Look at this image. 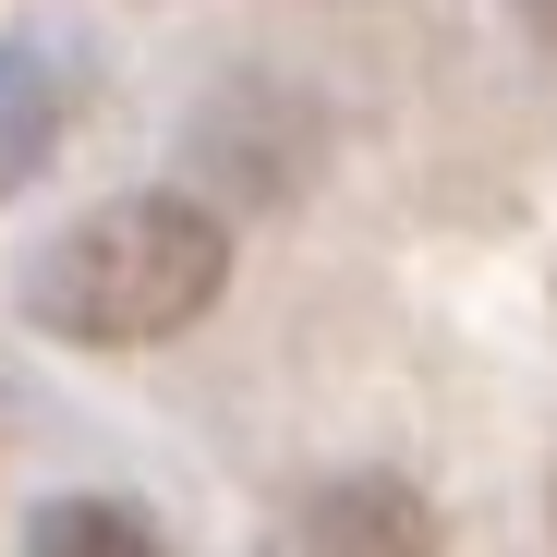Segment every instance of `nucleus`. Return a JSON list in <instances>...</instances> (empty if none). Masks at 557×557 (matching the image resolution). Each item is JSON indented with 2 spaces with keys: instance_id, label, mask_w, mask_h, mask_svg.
Segmentation results:
<instances>
[{
  "instance_id": "obj_1",
  "label": "nucleus",
  "mask_w": 557,
  "mask_h": 557,
  "mask_svg": "<svg viewBox=\"0 0 557 557\" xmlns=\"http://www.w3.org/2000/svg\"><path fill=\"white\" fill-rule=\"evenodd\" d=\"M219 292H231V231L195 195H110L25 255V315L73 351L182 339Z\"/></svg>"
},
{
  "instance_id": "obj_2",
  "label": "nucleus",
  "mask_w": 557,
  "mask_h": 557,
  "mask_svg": "<svg viewBox=\"0 0 557 557\" xmlns=\"http://www.w3.org/2000/svg\"><path fill=\"white\" fill-rule=\"evenodd\" d=\"M292 557H436V509L400 473H339V485L304 497Z\"/></svg>"
},
{
  "instance_id": "obj_3",
  "label": "nucleus",
  "mask_w": 557,
  "mask_h": 557,
  "mask_svg": "<svg viewBox=\"0 0 557 557\" xmlns=\"http://www.w3.org/2000/svg\"><path fill=\"white\" fill-rule=\"evenodd\" d=\"M25 557H158V521L134 497H49L25 521Z\"/></svg>"
},
{
  "instance_id": "obj_4",
  "label": "nucleus",
  "mask_w": 557,
  "mask_h": 557,
  "mask_svg": "<svg viewBox=\"0 0 557 557\" xmlns=\"http://www.w3.org/2000/svg\"><path fill=\"white\" fill-rule=\"evenodd\" d=\"M49 122H61V85H49V61H37V49H0V195H13V182L37 170Z\"/></svg>"
},
{
  "instance_id": "obj_5",
  "label": "nucleus",
  "mask_w": 557,
  "mask_h": 557,
  "mask_svg": "<svg viewBox=\"0 0 557 557\" xmlns=\"http://www.w3.org/2000/svg\"><path fill=\"white\" fill-rule=\"evenodd\" d=\"M521 25H533V37H557V0H521Z\"/></svg>"
},
{
  "instance_id": "obj_6",
  "label": "nucleus",
  "mask_w": 557,
  "mask_h": 557,
  "mask_svg": "<svg viewBox=\"0 0 557 557\" xmlns=\"http://www.w3.org/2000/svg\"><path fill=\"white\" fill-rule=\"evenodd\" d=\"M545 545H557V473H545Z\"/></svg>"
}]
</instances>
